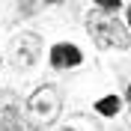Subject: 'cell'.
Returning a JSON list of instances; mask_svg holds the SVG:
<instances>
[{
    "label": "cell",
    "instance_id": "cell-8",
    "mask_svg": "<svg viewBox=\"0 0 131 131\" xmlns=\"http://www.w3.org/2000/svg\"><path fill=\"white\" fill-rule=\"evenodd\" d=\"M128 104H131V86H128Z\"/></svg>",
    "mask_w": 131,
    "mask_h": 131
},
{
    "label": "cell",
    "instance_id": "cell-9",
    "mask_svg": "<svg viewBox=\"0 0 131 131\" xmlns=\"http://www.w3.org/2000/svg\"><path fill=\"white\" fill-rule=\"evenodd\" d=\"M60 131H74V128H60Z\"/></svg>",
    "mask_w": 131,
    "mask_h": 131
},
{
    "label": "cell",
    "instance_id": "cell-7",
    "mask_svg": "<svg viewBox=\"0 0 131 131\" xmlns=\"http://www.w3.org/2000/svg\"><path fill=\"white\" fill-rule=\"evenodd\" d=\"M128 27H131V3H128Z\"/></svg>",
    "mask_w": 131,
    "mask_h": 131
},
{
    "label": "cell",
    "instance_id": "cell-6",
    "mask_svg": "<svg viewBox=\"0 0 131 131\" xmlns=\"http://www.w3.org/2000/svg\"><path fill=\"white\" fill-rule=\"evenodd\" d=\"M95 110L101 116H116V113H119V98H116V95L101 98V101H95Z\"/></svg>",
    "mask_w": 131,
    "mask_h": 131
},
{
    "label": "cell",
    "instance_id": "cell-1",
    "mask_svg": "<svg viewBox=\"0 0 131 131\" xmlns=\"http://www.w3.org/2000/svg\"><path fill=\"white\" fill-rule=\"evenodd\" d=\"M60 107H63V98H60L57 86L45 83L27 98V122L33 128H45L60 116Z\"/></svg>",
    "mask_w": 131,
    "mask_h": 131
},
{
    "label": "cell",
    "instance_id": "cell-4",
    "mask_svg": "<svg viewBox=\"0 0 131 131\" xmlns=\"http://www.w3.org/2000/svg\"><path fill=\"white\" fill-rule=\"evenodd\" d=\"M0 131H21L18 104L9 92H0Z\"/></svg>",
    "mask_w": 131,
    "mask_h": 131
},
{
    "label": "cell",
    "instance_id": "cell-5",
    "mask_svg": "<svg viewBox=\"0 0 131 131\" xmlns=\"http://www.w3.org/2000/svg\"><path fill=\"white\" fill-rule=\"evenodd\" d=\"M81 51L74 48V45H69V42H60V45H54L51 48V66L54 69H72V66L81 63Z\"/></svg>",
    "mask_w": 131,
    "mask_h": 131
},
{
    "label": "cell",
    "instance_id": "cell-3",
    "mask_svg": "<svg viewBox=\"0 0 131 131\" xmlns=\"http://www.w3.org/2000/svg\"><path fill=\"white\" fill-rule=\"evenodd\" d=\"M39 57V36L36 33H21L12 45V63L18 69H30Z\"/></svg>",
    "mask_w": 131,
    "mask_h": 131
},
{
    "label": "cell",
    "instance_id": "cell-2",
    "mask_svg": "<svg viewBox=\"0 0 131 131\" xmlns=\"http://www.w3.org/2000/svg\"><path fill=\"white\" fill-rule=\"evenodd\" d=\"M90 33L92 39L101 45V48H128V30H125L113 15H107V12H98V15H90Z\"/></svg>",
    "mask_w": 131,
    "mask_h": 131
}]
</instances>
